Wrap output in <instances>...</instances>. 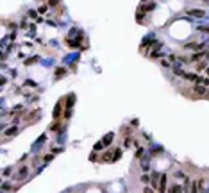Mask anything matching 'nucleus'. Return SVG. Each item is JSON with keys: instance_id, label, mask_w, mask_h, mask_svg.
Returning a JSON list of instances; mask_svg holds the SVG:
<instances>
[{"instance_id": "f257e3e1", "label": "nucleus", "mask_w": 209, "mask_h": 193, "mask_svg": "<svg viewBox=\"0 0 209 193\" xmlns=\"http://www.w3.org/2000/svg\"><path fill=\"white\" fill-rule=\"evenodd\" d=\"M66 102H68V104H66V118H70V114H72V107H73V102H75V95H68V97H66Z\"/></svg>"}, {"instance_id": "f03ea898", "label": "nucleus", "mask_w": 209, "mask_h": 193, "mask_svg": "<svg viewBox=\"0 0 209 193\" xmlns=\"http://www.w3.org/2000/svg\"><path fill=\"white\" fill-rule=\"evenodd\" d=\"M61 109H63V102L59 100L57 104H56V107H54V120H59L61 118Z\"/></svg>"}, {"instance_id": "7ed1b4c3", "label": "nucleus", "mask_w": 209, "mask_h": 193, "mask_svg": "<svg viewBox=\"0 0 209 193\" xmlns=\"http://www.w3.org/2000/svg\"><path fill=\"white\" fill-rule=\"evenodd\" d=\"M152 188L154 190H159V181H161V173H152Z\"/></svg>"}, {"instance_id": "20e7f679", "label": "nucleus", "mask_w": 209, "mask_h": 193, "mask_svg": "<svg viewBox=\"0 0 209 193\" xmlns=\"http://www.w3.org/2000/svg\"><path fill=\"white\" fill-rule=\"evenodd\" d=\"M159 193H166V175L161 173V181H159Z\"/></svg>"}, {"instance_id": "39448f33", "label": "nucleus", "mask_w": 209, "mask_h": 193, "mask_svg": "<svg viewBox=\"0 0 209 193\" xmlns=\"http://www.w3.org/2000/svg\"><path fill=\"white\" fill-rule=\"evenodd\" d=\"M113 138H115V134H113V132H107V134H106L104 138H102V143H104V145H111Z\"/></svg>"}, {"instance_id": "423d86ee", "label": "nucleus", "mask_w": 209, "mask_h": 193, "mask_svg": "<svg viewBox=\"0 0 209 193\" xmlns=\"http://www.w3.org/2000/svg\"><path fill=\"white\" fill-rule=\"evenodd\" d=\"M188 13L191 14V16H198V18H202V16H204V11H202V9H189V11H188Z\"/></svg>"}, {"instance_id": "0eeeda50", "label": "nucleus", "mask_w": 209, "mask_h": 193, "mask_svg": "<svg viewBox=\"0 0 209 193\" xmlns=\"http://www.w3.org/2000/svg\"><path fill=\"white\" fill-rule=\"evenodd\" d=\"M29 173V170H27V166H22L20 168V172H18V175H16V179H23L25 175Z\"/></svg>"}, {"instance_id": "6e6552de", "label": "nucleus", "mask_w": 209, "mask_h": 193, "mask_svg": "<svg viewBox=\"0 0 209 193\" xmlns=\"http://www.w3.org/2000/svg\"><path fill=\"white\" fill-rule=\"evenodd\" d=\"M193 90H195V93H198V95H204L207 88H206V86H202V84H200V86L197 84V86H195V88H193Z\"/></svg>"}, {"instance_id": "1a4fd4ad", "label": "nucleus", "mask_w": 209, "mask_h": 193, "mask_svg": "<svg viewBox=\"0 0 209 193\" xmlns=\"http://www.w3.org/2000/svg\"><path fill=\"white\" fill-rule=\"evenodd\" d=\"M113 157H115V156H113V152H106V154L102 156V161H104V163H109Z\"/></svg>"}, {"instance_id": "9d476101", "label": "nucleus", "mask_w": 209, "mask_h": 193, "mask_svg": "<svg viewBox=\"0 0 209 193\" xmlns=\"http://www.w3.org/2000/svg\"><path fill=\"white\" fill-rule=\"evenodd\" d=\"M154 7H156V4H154V2H148V6H141L139 9H141V11H152Z\"/></svg>"}, {"instance_id": "9b49d317", "label": "nucleus", "mask_w": 209, "mask_h": 193, "mask_svg": "<svg viewBox=\"0 0 209 193\" xmlns=\"http://www.w3.org/2000/svg\"><path fill=\"white\" fill-rule=\"evenodd\" d=\"M170 193H184V188H180V186H172V188H170Z\"/></svg>"}, {"instance_id": "f8f14e48", "label": "nucleus", "mask_w": 209, "mask_h": 193, "mask_svg": "<svg viewBox=\"0 0 209 193\" xmlns=\"http://www.w3.org/2000/svg\"><path fill=\"white\" fill-rule=\"evenodd\" d=\"M65 73H66V70H65V68H57V70H56V79L65 77Z\"/></svg>"}, {"instance_id": "ddd939ff", "label": "nucleus", "mask_w": 209, "mask_h": 193, "mask_svg": "<svg viewBox=\"0 0 209 193\" xmlns=\"http://www.w3.org/2000/svg\"><path fill=\"white\" fill-rule=\"evenodd\" d=\"M186 79H189V80H197V82L200 80V77H198V75H195V73H186Z\"/></svg>"}, {"instance_id": "4468645a", "label": "nucleus", "mask_w": 209, "mask_h": 193, "mask_svg": "<svg viewBox=\"0 0 209 193\" xmlns=\"http://www.w3.org/2000/svg\"><path fill=\"white\" fill-rule=\"evenodd\" d=\"M198 182H191V188H189V193H198Z\"/></svg>"}, {"instance_id": "2eb2a0df", "label": "nucleus", "mask_w": 209, "mask_h": 193, "mask_svg": "<svg viewBox=\"0 0 209 193\" xmlns=\"http://www.w3.org/2000/svg\"><path fill=\"white\" fill-rule=\"evenodd\" d=\"M93 149H95V150H102V149H104V143H102V141H97Z\"/></svg>"}, {"instance_id": "dca6fc26", "label": "nucleus", "mask_w": 209, "mask_h": 193, "mask_svg": "<svg viewBox=\"0 0 209 193\" xmlns=\"http://www.w3.org/2000/svg\"><path fill=\"white\" fill-rule=\"evenodd\" d=\"M120 157H122V150H116V152H115V157H113V161H118Z\"/></svg>"}, {"instance_id": "f3484780", "label": "nucleus", "mask_w": 209, "mask_h": 193, "mask_svg": "<svg viewBox=\"0 0 209 193\" xmlns=\"http://www.w3.org/2000/svg\"><path fill=\"white\" fill-rule=\"evenodd\" d=\"M7 136H13V134H16V127H11V129H7V132H6Z\"/></svg>"}, {"instance_id": "a211bd4d", "label": "nucleus", "mask_w": 209, "mask_h": 193, "mask_svg": "<svg viewBox=\"0 0 209 193\" xmlns=\"http://www.w3.org/2000/svg\"><path fill=\"white\" fill-rule=\"evenodd\" d=\"M143 193H156V191H154V188H145Z\"/></svg>"}, {"instance_id": "6ab92c4d", "label": "nucleus", "mask_w": 209, "mask_h": 193, "mask_svg": "<svg viewBox=\"0 0 209 193\" xmlns=\"http://www.w3.org/2000/svg\"><path fill=\"white\" fill-rule=\"evenodd\" d=\"M9 173H11V168H4V177H7Z\"/></svg>"}, {"instance_id": "aec40b11", "label": "nucleus", "mask_w": 209, "mask_h": 193, "mask_svg": "<svg viewBox=\"0 0 209 193\" xmlns=\"http://www.w3.org/2000/svg\"><path fill=\"white\" fill-rule=\"evenodd\" d=\"M57 4H59L57 0H50V2H48V6H52V7H54V6H57Z\"/></svg>"}, {"instance_id": "412c9836", "label": "nucleus", "mask_w": 209, "mask_h": 193, "mask_svg": "<svg viewBox=\"0 0 209 193\" xmlns=\"http://www.w3.org/2000/svg\"><path fill=\"white\" fill-rule=\"evenodd\" d=\"M2 190H4V191H7V190H9V184H7V182H6V184H2Z\"/></svg>"}, {"instance_id": "4be33fe9", "label": "nucleus", "mask_w": 209, "mask_h": 193, "mask_svg": "<svg viewBox=\"0 0 209 193\" xmlns=\"http://www.w3.org/2000/svg\"><path fill=\"white\" fill-rule=\"evenodd\" d=\"M143 170H148V161H143Z\"/></svg>"}]
</instances>
